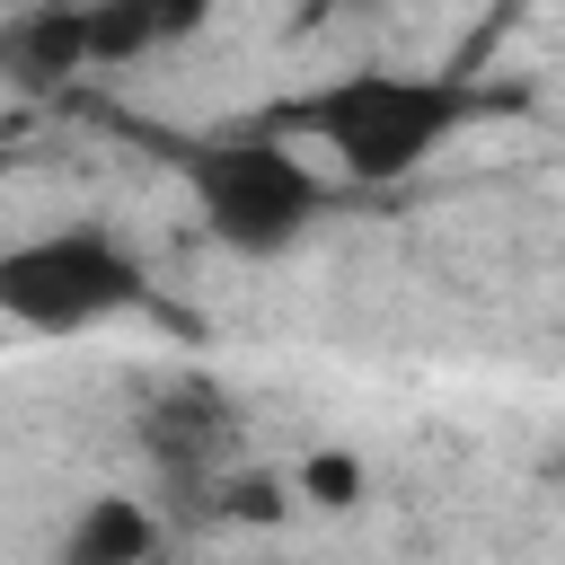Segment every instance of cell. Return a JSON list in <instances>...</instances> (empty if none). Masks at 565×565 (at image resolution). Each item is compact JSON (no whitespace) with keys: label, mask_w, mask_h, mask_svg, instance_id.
Masks as SVG:
<instances>
[{"label":"cell","mask_w":565,"mask_h":565,"mask_svg":"<svg viewBox=\"0 0 565 565\" xmlns=\"http://www.w3.org/2000/svg\"><path fill=\"white\" fill-rule=\"evenodd\" d=\"M477 97L459 79H397V71H353L335 88H318L309 106H291V124H309L353 177H406L433 141H450V124Z\"/></svg>","instance_id":"obj_1"},{"label":"cell","mask_w":565,"mask_h":565,"mask_svg":"<svg viewBox=\"0 0 565 565\" xmlns=\"http://www.w3.org/2000/svg\"><path fill=\"white\" fill-rule=\"evenodd\" d=\"M132 300H141V274L106 230H53V238H26L0 256V318H18L35 335H79Z\"/></svg>","instance_id":"obj_2"},{"label":"cell","mask_w":565,"mask_h":565,"mask_svg":"<svg viewBox=\"0 0 565 565\" xmlns=\"http://www.w3.org/2000/svg\"><path fill=\"white\" fill-rule=\"evenodd\" d=\"M194 194H203V221H212L230 247H247V256L282 247V238L318 212V177H309L274 132H256V141H212V150L194 159Z\"/></svg>","instance_id":"obj_3"},{"label":"cell","mask_w":565,"mask_h":565,"mask_svg":"<svg viewBox=\"0 0 565 565\" xmlns=\"http://www.w3.org/2000/svg\"><path fill=\"white\" fill-rule=\"evenodd\" d=\"M79 18H88V62H124V53L185 35L203 18V0H88Z\"/></svg>","instance_id":"obj_4"},{"label":"cell","mask_w":565,"mask_h":565,"mask_svg":"<svg viewBox=\"0 0 565 565\" xmlns=\"http://www.w3.org/2000/svg\"><path fill=\"white\" fill-rule=\"evenodd\" d=\"M150 547H159V521H150L132 494H97V503L71 521L62 565H150Z\"/></svg>","instance_id":"obj_5"},{"label":"cell","mask_w":565,"mask_h":565,"mask_svg":"<svg viewBox=\"0 0 565 565\" xmlns=\"http://www.w3.org/2000/svg\"><path fill=\"white\" fill-rule=\"evenodd\" d=\"M221 433H230V406H221L212 388H177V397L159 406V424H150V450H159L168 468H203V459L221 450Z\"/></svg>","instance_id":"obj_6"},{"label":"cell","mask_w":565,"mask_h":565,"mask_svg":"<svg viewBox=\"0 0 565 565\" xmlns=\"http://www.w3.org/2000/svg\"><path fill=\"white\" fill-rule=\"evenodd\" d=\"M79 62H88V18L79 9H44V18H26L9 35V71L18 79H71Z\"/></svg>","instance_id":"obj_7"},{"label":"cell","mask_w":565,"mask_h":565,"mask_svg":"<svg viewBox=\"0 0 565 565\" xmlns=\"http://www.w3.org/2000/svg\"><path fill=\"white\" fill-rule=\"evenodd\" d=\"M300 486H309V503H353V494H362V459L327 450V459H309V468H300Z\"/></svg>","instance_id":"obj_8"}]
</instances>
